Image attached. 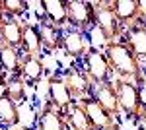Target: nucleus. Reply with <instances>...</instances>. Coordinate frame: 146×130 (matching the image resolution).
Segmentation results:
<instances>
[{
	"label": "nucleus",
	"instance_id": "4",
	"mask_svg": "<svg viewBox=\"0 0 146 130\" xmlns=\"http://www.w3.org/2000/svg\"><path fill=\"white\" fill-rule=\"evenodd\" d=\"M82 70L88 74L94 86H100V84H109L111 80V66L105 53H101L98 49H90L88 53L84 54V60H82Z\"/></svg>",
	"mask_w": 146,
	"mask_h": 130
},
{
	"label": "nucleus",
	"instance_id": "28",
	"mask_svg": "<svg viewBox=\"0 0 146 130\" xmlns=\"http://www.w3.org/2000/svg\"><path fill=\"white\" fill-rule=\"evenodd\" d=\"M16 130H37V128H31V126H20V128H16Z\"/></svg>",
	"mask_w": 146,
	"mask_h": 130
},
{
	"label": "nucleus",
	"instance_id": "6",
	"mask_svg": "<svg viewBox=\"0 0 146 130\" xmlns=\"http://www.w3.org/2000/svg\"><path fill=\"white\" fill-rule=\"evenodd\" d=\"M62 80H64V84H66L74 101H80L84 97L94 95V82L88 78V74L82 68H76V66L68 68L64 72V76H62Z\"/></svg>",
	"mask_w": 146,
	"mask_h": 130
},
{
	"label": "nucleus",
	"instance_id": "19",
	"mask_svg": "<svg viewBox=\"0 0 146 130\" xmlns=\"http://www.w3.org/2000/svg\"><path fill=\"white\" fill-rule=\"evenodd\" d=\"M45 66L41 62V56H31V54H23L22 56V78L25 84H35L43 78Z\"/></svg>",
	"mask_w": 146,
	"mask_h": 130
},
{
	"label": "nucleus",
	"instance_id": "18",
	"mask_svg": "<svg viewBox=\"0 0 146 130\" xmlns=\"http://www.w3.org/2000/svg\"><path fill=\"white\" fill-rule=\"evenodd\" d=\"M23 54H31V56H41L43 53V43H41V35L39 27L33 23L23 22V45H22Z\"/></svg>",
	"mask_w": 146,
	"mask_h": 130
},
{
	"label": "nucleus",
	"instance_id": "17",
	"mask_svg": "<svg viewBox=\"0 0 146 130\" xmlns=\"http://www.w3.org/2000/svg\"><path fill=\"white\" fill-rule=\"evenodd\" d=\"M64 119H66L70 130H96V126L92 124L90 117H88V113L84 111V107L80 105L78 101L72 103L64 111Z\"/></svg>",
	"mask_w": 146,
	"mask_h": 130
},
{
	"label": "nucleus",
	"instance_id": "12",
	"mask_svg": "<svg viewBox=\"0 0 146 130\" xmlns=\"http://www.w3.org/2000/svg\"><path fill=\"white\" fill-rule=\"evenodd\" d=\"M37 27H39V35H41L43 51L55 53L58 49H62V35H64V29H62V27L51 23L49 20H45V18L39 20Z\"/></svg>",
	"mask_w": 146,
	"mask_h": 130
},
{
	"label": "nucleus",
	"instance_id": "7",
	"mask_svg": "<svg viewBox=\"0 0 146 130\" xmlns=\"http://www.w3.org/2000/svg\"><path fill=\"white\" fill-rule=\"evenodd\" d=\"M111 8L115 16L119 18V22L123 23V27H133V25H140L144 18V8L142 2L138 0H111Z\"/></svg>",
	"mask_w": 146,
	"mask_h": 130
},
{
	"label": "nucleus",
	"instance_id": "3",
	"mask_svg": "<svg viewBox=\"0 0 146 130\" xmlns=\"http://www.w3.org/2000/svg\"><path fill=\"white\" fill-rule=\"evenodd\" d=\"M94 12H96V27L101 31L105 45L119 41L125 35L123 23L119 22V18L115 16L111 8V0L109 2H94Z\"/></svg>",
	"mask_w": 146,
	"mask_h": 130
},
{
	"label": "nucleus",
	"instance_id": "20",
	"mask_svg": "<svg viewBox=\"0 0 146 130\" xmlns=\"http://www.w3.org/2000/svg\"><path fill=\"white\" fill-rule=\"evenodd\" d=\"M0 66L10 76H22V54L18 49H12L8 45L0 47Z\"/></svg>",
	"mask_w": 146,
	"mask_h": 130
},
{
	"label": "nucleus",
	"instance_id": "15",
	"mask_svg": "<svg viewBox=\"0 0 146 130\" xmlns=\"http://www.w3.org/2000/svg\"><path fill=\"white\" fill-rule=\"evenodd\" d=\"M0 41L2 45H8L12 49L22 51L23 45V22L16 20V18H8L6 23L0 29Z\"/></svg>",
	"mask_w": 146,
	"mask_h": 130
},
{
	"label": "nucleus",
	"instance_id": "27",
	"mask_svg": "<svg viewBox=\"0 0 146 130\" xmlns=\"http://www.w3.org/2000/svg\"><path fill=\"white\" fill-rule=\"evenodd\" d=\"M103 130H121V128H119V124H113V126H109V128H103Z\"/></svg>",
	"mask_w": 146,
	"mask_h": 130
},
{
	"label": "nucleus",
	"instance_id": "29",
	"mask_svg": "<svg viewBox=\"0 0 146 130\" xmlns=\"http://www.w3.org/2000/svg\"><path fill=\"white\" fill-rule=\"evenodd\" d=\"M0 47H2V45H0Z\"/></svg>",
	"mask_w": 146,
	"mask_h": 130
},
{
	"label": "nucleus",
	"instance_id": "14",
	"mask_svg": "<svg viewBox=\"0 0 146 130\" xmlns=\"http://www.w3.org/2000/svg\"><path fill=\"white\" fill-rule=\"evenodd\" d=\"M92 97L100 103L101 107L105 109L109 115L113 117H119L121 113V107H119V99H117V91H115V86L111 82L109 84H100V86H94V95Z\"/></svg>",
	"mask_w": 146,
	"mask_h": 130
},
{
	"label": "nucleus",
	"instance_id": "5",
	"mask_svg": "<svg viewBox=\"0 0 146 130\" xmlns=\"http://www.w3.org/2000/svg\"><path fill=\"white\" fill-rule=\"evenodd\" d=\"M66 10H68V25L72 29L86 33L96 25L94 2H88V0H66Z\"/></svg>",
	"mask_w": 146,
	"mask_h": 130
},
{
	"label": "nucleus",
	"instance_id": "26",
	"mask_svg": "<svg viewBox=\"0 0 146 130\" xmlns=\"http://www.w3.org/2000/svg\"><path fill=\"white\" fill-rule=\"evenodd\" d=\"M136 126H138V130H146V115L136 122Z\"/></svg>",
	"mask_w": 146,
	"mask_h": 130
},
{
	"label": "nucleus",
	"instance_id": "1",
	"mask_svg": "<svg viewBox=\"0 0 146 130\" xmlns=\"http://www.w3.org/2000/svg\"><path fill=\"white\" fill-rule=\"evenodd\" d=\"M105 56L109 60L111 70L117 74V78L133 82L136 87H142L146 84V76L142 64L138 62V58L135 56V53L123 43V41H113V43L105 45Z\"/></svg>",
	"mask_w": 146,
	"mask_h": 130
},
{
	"label": "nucleus",
	"instance_id": "22",
	"mask_svg": "<svg viewBox=\"0 0 146 130\" xmlns=\"http://www.w3.org/2000/svg\"><path fill=\"white\" fill-rule=\"evenodd\" d=\"M6 97H10L14 103H20L25 99V82L22 76H10L6 80V86L2 91Z\"/></svg>",
	"mask_w": 146,
	"mask_h": 130
},
{
	"label": "nucleus",
	"instance_id": "23",
	"mask_svg": "<svg viewBox=\"0 0 146 130\" xmlns=\"http://www.w3.org/2000/svg\"><path fill=\"white\" fill-rule=\"evenodd\" d=\"M2 4H4L6 16L8 18H16V20H20L27 12V6H29V2H25V0H2Z\"/></svg>",
	"mask_w": 146,
	"mask_h": 130
},
{
	"label": "nucleus",
	"instance_id": "25",
	"mask_svg": "<svg viewBox=\"0 0 146 130\" xmlns=\"http://www.w3.org/2000/svg\"><path fill=\"white\" fill-rule=\"evenodd\" d=\"M6 80H8V72L0 66V87H4L6 86Z\"/></svg>",
	"mask_w": 146,
	"mask_h": 130
},
{
	"label": "nucleus",
	"instance_id": "21",
	"mask_svg": "<svg viewBox=\"0 0 146 130\" xmlns=\"http://www.w3.org/2000/svg\"><path fill=\"white\" fill-rule=\"evenodd\" d=\"M0 124L6 126V128H14V126L20 124L18 105L10 97H6L4 93H0Z\"/></svg>",
	"mask_w": 146,
	"mask_h": 130
},
{
	"label": "nucleus",
	"instance_id": "13",
	"mask_svg": "<svg viewBox=\"0 0 146 130\" xmlns=\"http://www.w3.org/2000/svg\"><path fill=\"white\" fill-rule=\"evenodd\" d=\"M62 51L66 53V56L72 58H80L90 51L88 47V39H86V33L78 31V29H64L62 35Z\"/></svg>",
	"mask_w": 146,
	"mask_h": 130
},
{
	"label": "nucleus",
	"instance_id": "16",
	"mask_svg": "<svg viewBox=\"0 0 146 130\" xmlns=\"http://www.w3.org/2000/svg\"><path fill=\"white\" fill-rule=\"evenodd\" d=\"M43 8V18L49 20L51 23H55L58 27L68 23V10H66V2L62 0H41L39 2Z\"/></svg>",
	"mask_w": 146,
	"mask_h": 130
},
{
	"label": "nucleus",
	"instance_id": "9",
	"mask_svg": "<svg viewBox=\"0 0 146 130\" xmlns=\"http://www.w3.org/2000/svg\"><path fill=\"white\" fill-rule=\"evenodd\" d=\"M78 103L84 107V111L88 113V117H90L92 124L96 126V130H103V128H109V126H113V124H117L115 117H113V115H109V113L101 107V105L94 97H92V95H90V97L80 99Z\"/></svg>",
	"mask_w": 146,
	"mask_h": 130
},
{
	"label": "nucleus",
	"instance_id": "11",
	"mask_svg": "<svg viewBox=\"0 0 146 130\" xmlns=\"http://www.w3.org/2000/svg\"><path fill=\"white\" fill-rule=\"evenodd\" d=\"M138 58L140 64H146V25H133L127 27L121 39Z\"/></svg>",
	"mask_w": 146,
	"mask_h": 130
},
{
	"label": "nucleus",
	"instance_id": "24",
	"mask_svg": "<svg viewBox=\"0 0 146 130\" xmlns=\"http://www.w3.org/2000/svg\"><path fill=\"white\" fill-rule=\"evenodd\" d=\"M8 20V16H6V12H4V4H2V0H0V29H2V25L6 23Z\"/></svg>",
	"mask_w": 146,
	"mask_h": 130
},
{
	"label": "nucleus",
	"instance_id": "10",
	"mask_svg": "<svg viewBox=\"0 0 146 130\" xmlns=\"http://www.w3.org/2000/svg\"><path fill=\"white\" fill-rule=\"evenodd\" d=\"M47 95H49L47 99H49L56 109H60L62 113H64L72 103H76V101L72 99V95H70L66 84H64V80H62L60 76H51V78H49Z\"/></svg>",
	"mask_w": 146,
	"mask_h": 130
},
{
	"label": "nucleus",
	"instance_id": "8",
	"mask_svg": "<svg viewBox=\"0 0 146 130\" xmlns=\"http://www.w3.org/2000/svg\"><path fill=\"white\" fill-rule=\"evenodd\" d=\"M37 130H70V126L64 119V113L47 99L37 117Z\"/></svg>",
	"mask_w": 146,
	"mask_h": 130
},
{
	"label": "nucleus",
	"instance_id": "2",
	"mask_svg": "<svg viewBox=\"0 0 146 130\" xmlns=\"http://www.w3.org/2000/svg\"><path fill=\"white\" fill-rule=\"evenodd\" d=\"M113 86H115V91H117V99H119L121 111L129 119L138 122L146 115V103L142 99L140 87H136L133 82H127V80H121V78H117L113 82Z\"/></svg>",
	"mask_w": 146,
	"mask_h": 130
}]
</instances>
